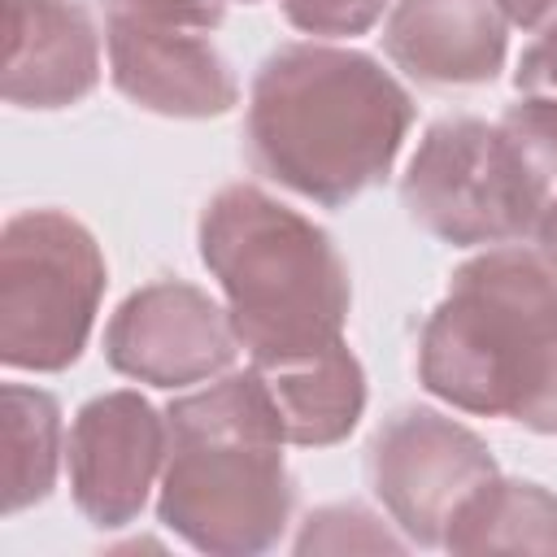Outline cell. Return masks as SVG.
Instances as JSON below:
<instances>
[{"instance_id": "cell-17", "label": "cell", "mask_w": 557, "mask_h": 557, "mask_svg": "<svg viewBox=\"0 0 557 557\" xmlns=\"http://www.w3.org/2000/svg\"><path fill=\"white\" fill-rule=\"evenodd\" d=\"M283 17L313 39H352L383 22L392 0H278Z\"/></svg>"}, {"instance_id": "cell-15", "label": "cell", "mask_w": 557, "mask_h": 557, "mask_svg": "<svg viewBox=\"0 0 557 557\" xmlns=\"http://www.w3.org/2000/svg\"><path fill=\"white\" fill-rule=\"evenodd\" d=\"M4 513H22L52 496L65 466V422L61 400L30 383H4Z\"/></svg>"}, {"instance_id": "cell-22", "label": "cell", "mask_w": 557, "mask_h": 557, "mask_svg": "<svg viewBox=\"0 0 557 557\" xmlns=\"http://www.w3.org/2000/svg\"><path fill=\"white\" fill-rule=\"evenodd\" d=\"M522 426L535 431V435H557V370H553L544 396H540V400L531 405V413L522 418Z\"/></svg>"}, {"instance_id": "cell-5", "label": "cell", "mask_w": 557, "mask_h": 557, "mask_svg": "<svg viewBox=\"0 0 557 557\" xmlns=\"http://www.w3.org/2000/svg\"><path fill=\"white\" fill-rule=\"evenodd\" d=\"M553 178L531 152L483 117H440L422 131L405 174V213L453 248H500L535 235Z\"/></svg>"}, {"instance_id": "cell-6", "label": "cell", "mask_w": 557, "mask_h": 557, "mask_svg": "<svg viewBox=\"0 0 557 557\" xmlns=\"http://www.w3.org/2000/svg\"><path fill=\"white\" fill-rule=\"evenodd\" d=\"M109 265L96 235L65 209H22L0 226V361L70 370L96 326Z\"/></svg>"}, {"instance_id": "cell-23", "label": "cell", "mask_w": 557, "mask_h": 557, "mask_svg": "<svg viewBox=\"0 0 557 557\" xmlns=\"http://www.w3.org/2000/svg\"><path fill=\"white\" fill-rule=\"evenodd\" d=\"M244 4H257V0H244Z\"/></svg>"}, {"instance_id": "cell-8", "label": "cell", "mask_w": 557, "mask_h": 557, "mask_svg": "<svg viewBox=\"0 0 557 557\" xmlns=\"http://www.w3.org/2000/svg\"><path fill=\"white\" fill-rule=\"evenodd\" d=\"M239 335L222 300L183 278L135 287L104 326V361L135 383L178 392L231 370Z\"/></svg>"}, {"instance_id": "cell-9", "label": "cell", "mask_w": 557, "mask_h": 557, "mask_svg": "<svg viewBox=\"0 0 557 557\" xmlns=\"http://www.w3.org/2000/svg\"><path fill=\"white\" fill-rule=\"evenodd\" d=\"M165 409L135 387L91 396L65 435V470L74 509L100 527H131L165 470Z\"/></svg>"}, {"instance_id": "cell-12", "label": "cell", "mask_w": 557, "mask_h": 557, "mask_svg": "<svg viewBox=\"0 0 557 557\" xmlns=\"http://www.w3.org/2000/svg\"><path fill=\"white\" fill-rule=\"evenodd\" d=\"M379 39L422 87H483L505 70L509 17L496 0H396Z\"/></svg>"}, {"instance_id": "cell-14", "label": "cell", "mask_w": 557, "mask_h": 557, "mask_svg": "<svg viewBox=\"0 0 557 557\" xmlns=\"http://www.w3.org/2000/svg\"><path fill=\"white\" fill-rule=\"evenodd\" d=\"M448 553H540L557 557V492L531 479H487L448 522Z\"/></svg>"}, {"instance_id": "cell-20", "label": "cell", "mask_w": 557, "mask_h": 557, "mask_svg": "<svg viewBox=\"0 0 557 557\" xmlns=\"http://www.w3.org/2000/svg\"><path fill=\"white\" fill-rule=\"evenodd\" d=\"M500 13L509 17V26H522V30H548L557 26V0H496Z\"/></svg>"}, {"instance_id": "cell-4", "label": "cell", "mask_w": 557, "mask_h": 557, "mask_svg": "<svg viewBox=\"0 0 557 557\" xmlns=\"http://www.w3.org/2000/svg\"><path fill=\"white\" fill-rule=\"evenodd\" d=\"M557 370V278L513 244L461 261L418 335V383L474 418L522 426Z\"/></svg>"}, {"instance_id": "cell-3", "label": "cell", "mask_w": 557, "mask_h": 557, "mask_svg": "<svg viewBox=\"0 0 557 557\" xmlns=\"http://www.w3.org/2000/svg\"><path fill=\"white\" fill-rule=\"evenodd\" d=\"M196 248L222 287L231 326L252 366L344 339L352 309L348 261L300 209L257 183H231L200 209Z\"/></svg>"}, {"instance_id": "cell-19", "label": "cell", "mask_w": 557, "mask_h": 557, "mask_svg": "<svg viewBox=\"0 0 557 557\" xmlns=\"http://www.w3.org/2000/svg\"><path fill=\"white\" fill-rule=\"evenodd\" d=\"M513 91L527 96V100H544V104L557 109V26L540 30L522 48V57L513 65Z\"/></svg>"}, {"instance_id": "cell-2", "label": "cell", "mask_w": 557, "mask_h": 557, "mask_svg": "<svg viewBox=\"0 0 557 557\" xmlns=\"http://www.w3.org/2000/svg\"><path fill=\"white\" fill-rule=\"evenodd\" d=\"M157 522L209 557H252L283 540L296 483L287 431L261 374L226 370L165 405Z\"/></svg>"}, {"instance_id": "cell-21", "label": "cell", "mask_w": 557, "mask_h": 557, "mask_svg": "<svg viewBox=\"0 0 557 557\" xmlns=\"http://www.w3.org/2000/svg\"><path fill=\"white\" fill-rule=\"evenodd\" d=\"M535 257L548 265V274L557 278V191L548 196L540 222H535Z\"/></svg>"}, {"instance_id": "cell-13", "label": "cell", "mask_w": 557, "mask_h": 557, "mask_svg": "<svg viewBox=\"0 0 557 557\" xmlns=\"http://www.w3.org/2000/svg\"><path fill=\"white\" fill-rule=\"evenodd\" d=\"M252 366V361H248ZM283 418L287 444L296 448H331L344 444L361 413H366V370L348 339H335L326 348L261 361L252 366Z\"/></svg>"}, {"instance_id": "cell-18", "label": "cell", "mask_w": 557, "mask_h": 557, "mask_svg": "<svg viewBox=\"0 0 557 557\" xmlns=\"http://www.w3.org/2000/svg\"><path fill=\"white\" fill-rule=\"evenodd\" d=\"M104 17H135V22H157V26H178V30H218L226 17L231 0H100Z\"/></svg>"}, {"instance_id": "cell-1", "label": "cell", "mask_w": 557, "mask_h": 557, "mask_svg": "<svg viewBox=\"0 0 557 557\" xmlns=\"http://www.w3.org/2000/svg\"><path fill=\"white\" fill-rule=\"evenodd\" d=\"M409 126L413 96L379 57L296 39L252 74L244 148L261 178L339 209L392 174Z\"/></svg>"}, {"instance_id": "cell-10", "label": "cell", "mask_w": 557, "mask_h": 557, "mask_svg": "<svg viewBox=\"0 0 557 557\" xmlns=\"http://www.w3.org/2000/svg\"><path fill=\"white\" fill-rule=\"evenodd\" d=\"M113 87L144 113L205 122L239 104V78L205 30L104 17Z\"/></svg>"}, {"instance_id": "cell-7", "label": "cell", "mask_w": 557, "mask_h": 557, "mask_svg": "<svg viewBox=\"0 0 557 557\" xmlns=\"http://www.w3.org/2000/svg\"><path fill=\"white\" fill-rule=\"evenodd\" d=\"M370 492L392 527L418 548H444L457 509L500 474L487 440L466 422L405 405L379 422L366 448Z\"/></svg>"}, {"instance_id": "cell-11", "label": "cell", "mask_w": 557, "mask_h": 557, "mask_svg": "<svg viewBox=\"0 0 557 557\" xmlns=\"http://www.w3.org/2000/svg\"><path fill=\"white\" fill-rule=\"evenodd\" d=\"M100 83V30L78 0H4L0 91L13 109H70Z\"/></svg>"}, {"instance_id": "cell-16", "label": "cell", "mask_w": 557, "mask_h": 557, "mask_svg": "<svg viewBox=\"0 0 557 557\" xmlns=\"http://www.w3.org/2000/svg\"><path fill=\"white\" fill-rule=\"evenodd\" d=\"M300 557L309 553H405L409 540L383 527V518L357 500L322 505L300 522V535L292 544Z\"/></svg>"}]
</instances>
